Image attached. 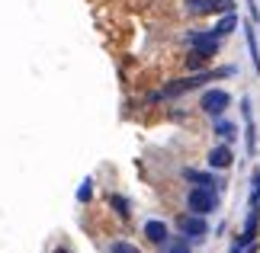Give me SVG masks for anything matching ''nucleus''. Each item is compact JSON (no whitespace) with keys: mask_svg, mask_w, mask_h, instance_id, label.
Returning <instances> with one entry per match:
<instances>
[{"mask_svg":"<svg viewBox=\"0 0 260 253\" xmlns=\"http://www.w3.org/2000/svg\"><path fill=\"white\" fill-rule=\"evenodd\" d=\"M225 74H235V67H225V70H206V74H199V77H186V80H174V84H167L164 90H157V93H151L148 99L151 103H157V99H171V96H183L189 93V90H199L203 84H209V80H215V77H225Z\"/></svg>","mask_w":260,"mask_h":253,"instance_id":"f257e3e1","label":"nucleus"},{"mask_svg":"<svg viewBox=\"0 0 260 253\" xmlns=\"http://www.w3.org/2000/svg\"><path fill=\"white\" fill-rule=\"evenodd\" d=\"M186 205H189L193 215H212V211H218V189L193 186L186 192Z\"/></svg>","mask_w":260,"mask_h":253,"instance_id":"f03ea898","label":"nucleus"},{"mask_svg":"<svg viewBox=\"0 0 260 253\" xmlns=\"http://www.w3.org/2000/svg\"><path fill=\"white\" fill-rule=\"evenodd\" d=\"M228 106H232V93H228V90H206L203 99H199V109L212 119H218Z\"/></svg>","mask_w":260,"mask_h":253,"instance_id":"7ed1b4c3","label":"nucleus"},{"mask_svg":"<svg viewBox=\"0 0 260 253\" xmlns=\"http://www.w3.org/2000/svg\"><path fill=\"white\" fill-rule=\"evenodd\" d=\"M177 228L183 231V234L189 237V240H203L206 234H209V225H206V215H183L177 221Z\"/></svg>","mask_w":260,"mask_h":253,"instance_id":"20e7f679","label":"nucleus"},{"mask_svg":"<svg viewBox=\"0 0 260 253\" xmlns=\"http://www.w3.org/2000/svg\"><path fill=\"white\" fill-rule=\"evenodd\" d=\"M218 35L215 29H203V32H196V35H189V45L196 48V52H203V55H218Z\"/></svg>","mask_w":260,"mask_h":253,"instance_id":"39448f33","label":"nucleus"},{"mask_svg":"<svg viewBox=\"0 0 260 253\" xmlns=\"http://www.w3.org/2000/svg\"><path fill=\"white\" fill-rule=\"evenodd\" d=\"M183 179H186V183H193V186H209V189H218V192L225 189V183L218 176L206 173V170H196V167H186L183 170Z\"/></svg>","mask_w":260,"mask_h":253,"instance_id":"423d86ee","label":"nucleus"},{"mask_svg":"<svg viewBox=\"0 0 260 253\" xmlns=\"http://www.w3.org/2000/svg\"><path fill=\"white\" fill-rule=\"evenodd\" d=\"M209 164H212V170H228L235 164V154H232V148L228 144H218L209 151Z\"/></svg>","mask_w":260,"mask_h":253,"instance_id":"0eeeda50","label":"nucleus"},{"mask_svg":"<svg viewBox=\"0 0 260 253\" xmlns=\"http://www.w3.org/2000/svg\"><path fill=\"white\" fill-rule=\"evenodd\" d=\"M145 237L151 240V244H164L171 234H167V225H164V221L151 218V221H145Z\"/></svg>","mask_w":260,"mask_h":253,"instance_id":"6e6552de","label":"nucleus"},{"mask_svg":"<svg viewBox=\"0 0 260 253\" xmlns=\"http://www.w3.org/2000/svg\"><path fill=\"white\" fill-rule=\"evenodd\" d=\"M215 135L225 141V144H232V141L238 138V125L232 122V119H215Z\"/></svg>","mask_w":260,"mask_h":253,"instance_id":"1a4fd4ad","label":"nucleus"},{"mask_svg":"<svg viewBox=\"0 0 260 253\" xmlns=\"http://www.w3.org/2000/svg\"><path fill=\"white\" fill-rule=\"evenodd\" d=\"M235 26H238V16H235V13H222V19H218V26H215V32L225 39L228 32H235Z\"/></svg>","mask_w":260,"mask_h":253,"instance_id":"9d476101","label":"nucleus"},{"mask_svg":"<svg viewBox=\"0 0 260 253\" xmlns=\"http://www.w3.org/2000/svg\"><path fill=\"white\" fill-rule=\"evenodd\" d=\"M257 225H260V205H251V215H247V221H244V234L257 237Z\"/></svg>","mask_w":260,"mask_h":253,"instance_id":"9b49d317","label":"nucleus"},{"mask_svg":"<svg viewBox=\"0 0 260 253\" xmlns=\"http://www.w3.org/2000/svg\"><path fill=\"white\" fill-rule=\"evenodd\" d=\"M209 61H212V55H203V52H196V48H193V55L186 58L189 70H203V67H209Z\"/></svg>","mask_w":260,"mask_h":253,"instance_id":"f8f14e48","label":"nucleus"},{"mask_svg":"<svg viewBox=\"0 0 260 253\" xmlns=\"http://www.w3.org/2000/svg\"><path fill=\"white\" fill-rule=\"evenodd\" d=\"M164 253H193V247H189V237L183 234V237H174L171 244L164 247Z\"/></svg>","mask_w":260,"mask_h":253,"instance_id":"ddd939ff","label":"nucleus"},{"mask_svg":"<svg viewBox=\"0 0 260 253\" xmlns=\"http://www.w3.org/2000/svg\"><path fill=\"white\" fill-rule=\"evenodd\" d=\"M247 48H251V61H254V67L260 70V48H257V32L251 26H247Z\"/></svg>","mask_w":260,"mask_h":253,"instance_id":"4468645a","label":"nucleus"},{"mask_svg":"<svg viewBox=\"0 0 260 253\" xmlns=\"http://www.w3.org/2000/svg\"><path fill=\"white\" fill-rule=\"evenodd\" d=\"M109 205L116 208V215H122V218H128L132 211H128V202L122 199V196H109Z\"/></svg>","mask_w":260,"mask_h":253,"instance_id":"2eb2a0df","label":"nucleus"},{"mask_svg":"<svg viewBox=\"0 0 260 253\" xmlns=\"http://www.w3.org/2000/svg\"><path fill=\"white\" fill-rule=\"evenodd\" d=\"M209 13H235V0H212Z\"/></svg>","mask_w":260,"mask_h":253,"instance_id":"dca6fc26","label":"nucleus"},{"mask_svg":"<svg viewBox=\"0 0 260 253\" xmlns=\"http://www.w3.org/2000/svg\"><path fill=\"white\" fill-rule=\"evenodd\" d=\"M209 7H212V0H186L189 13H209Z\"/></svg>","mask_w":260,"mask_h":253,"instance_id":"f3484780","label":"nucleus"},{"mask_svg":"<svg viewBox=\"0 0 260 253\" xmlns=\"http://www.w3.org/2000/svg\"><path fill=\"white\" fill-rule=\"evenodd\" d=\"M257 151V138H254V116H247V154L254 157Z\"/></svg>","mask_w":260,"mask_h":253,"instance_id":"a211bd4d","label":"nucleus"},{"mask_svg":"<svg viewBox=\"0 0 260 253\" xmlns=\"http://www.w3.org/2000/svg\"><path fill=\"white\" fill-rule=\"evenodd\" d=\"M90 199H93V183H90V179H84L81 189H77V202H90Z\"/></svg>","mask_w":260,"mask_h":253,"instance_id":"6ab92c4d","label":"nucleus"},{"mask_svg":"<svg viewBox=\"0 0 260 253\" xmlns=\"http://www.w3.org/2000/svg\"><path fill=\"white\" fill-rule=\"evenodd\" d=\"M109 253H142V250L132 247V244H125V240H116V244L109 247Z\"/></svg>","mask_w":260,"mask_h":253,"instance_id":"aec40b11","label":"nucleus"}]
</instances>
